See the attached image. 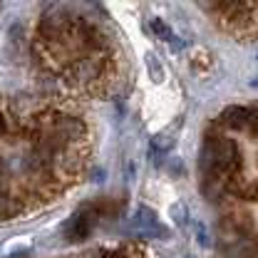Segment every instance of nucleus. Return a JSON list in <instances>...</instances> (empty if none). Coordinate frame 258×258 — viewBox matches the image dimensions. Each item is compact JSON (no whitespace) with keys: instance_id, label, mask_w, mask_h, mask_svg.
<instances>
[{"instance_id":"obj_5","label":"nucleus","mask_w":258,"mask_h":258,"mask_svg":"<svg viewBox=\"0 0 258 258\" xmlns=\"http://www.w3.org/2000/svg\"><path fill=\"white\" fill-rule=\"evenodd\" d=\"M99 75H102V64L95 57H82V60L70 64V77L77 85H90V82H95Z\"/></svg>"},{"instance_id":"obj_7","label":"nucleus","mask_w":258,"mask_h":258,"mask_svg":"<svg viewBox=\"0 0 258 258\" xmlns=\"http://www.w3.org/2000/svg\"><path fill=\"white\" fill-rule=\"evenodd\" d=\"M236 194L241 196V199H248V201H258V184L256 181H248V184H241Z\"/></svg>"},{"instance_id":"obj_9","label":"nucleus","mask_w":258,"mask_h":258,"mask_svg":"<svg viewBox=\"0 0 258 258\" xmlns=\"http://www.w3.org/2000/svg\"><path fill=\"white\" fill-rule=\"evenodd\" d=\"M147 64H152L154 80H157V82H161V67H159V62H157V57H154V55H149V57H147Z\"/></svg>"},{"instance_id":"obj_10","label":"nucleus","mask_w":258,"mask_h":258,"mask_svg":"<svg viewBox=\"0 0 258 258\" xmlns=\"http://www.w3.org/2000/svg\"><path fill=\"white\" fill-rule=\"evenodd\" d=\"M196 236H199V241H201V246H209V236L204 233V226H201V224L196 226Z\"/></svg>"},{"instance_id":"obj_3","label":"nucleus","mask_w":258,"mask_h":258,"mask_svg":"<svg viewBox=\"0 0 258 258\" xmlns=\"http://www.w3.org/2000/svg\"><path fill=\"white\" fill-rule=\"evenodd\" d=\"M127 226L132 231H139V233H147V236H166V231H161L164 226L157 221V214L147 206H139Z\"/></svg>"},{"instance_id":"obj_2","label":"nucleus","mask_w":258,"mask_h":258,"mask_svg":"<svg viewBox=\"0 0 258 258\" xmlns=\"http://www.w3.org/2000/svg\"><path fill=\"white\" fill-rule=\"evenodd\" d=\"M221 122L228 129L243 132V129H253L258 132V109H246V107H226L221 112Z\"/></svg>"},{"instance_id":"obj_4","label":"nucleus","mask_w":258,"mask_h":258,"mask_svg":"<svg viewBox=\"0 0 258 258\" xmlns=\"http://www.w3.org/2000/svg\"><path fill=\"white\" fill-rule=\"evenodd\" d=\"M92 226H95V211L92 209H80L72 219H70V224H67V238L70 241H85L87 236H90V231H92Z\"/></svg>"},{"instance_id":"obj_8","label":"nucleus","mask_w":258,"mask_h":258,"mask_svg":"<svg viewBox=\"0 0 258 258\" xmlns=\"http://www.w3.org/2000/svg\"><path fill=\"white\" fill-rule=\"evenodd\" d=\"M152 28H154V32H157V35H159L161 40H166V42H169V40H171V42H174V32L169 30V28H166V25H164V23H161L159 18H152Z\"/></svg>"},{"instance_id":"obj_1","label":"nucleus","mask_w":258,"mask_h":258,"mask_svg":"<svg viewBox=\"0 0 258 258\" xmlns=\"http://www.w3.org/2000/svg\"><path fill=\"white\" fill-rule=\"evenodd\" d=\"M241 164L238 149L233 144V139H228L224 134H209L206 144H204V154H201V169L204 176H231Z\"/></svg>"},{"instance_id":"obj_11","label":"nucleus","mask_w":258,"mask_h":258,"mask_svg":"<svg viewBox=\"0 0 258 258\" xmlns=\"http://www.w3.org/2000/svg\"><path fill=\"white\" fill-rule=\"evenodd\" d=\"M5 129H8V119H5V114L0 112V137L5 134Z\"/></svg>"},{"instance_id":"obj_6","label":"nucleus","mask_w":258,"mask_h":258,"mask_svg":"<svg viewBox=\"0 0 258 258\" xmlns=\"http://www.w3.org/2000/svg\"><path fill=\"white\" fill-rule=\"evenodd\" d=\"M171 147H174V137H169V134H157V137H152V142H149L152 154H169Z\"/></svg>"}]
</instances>
